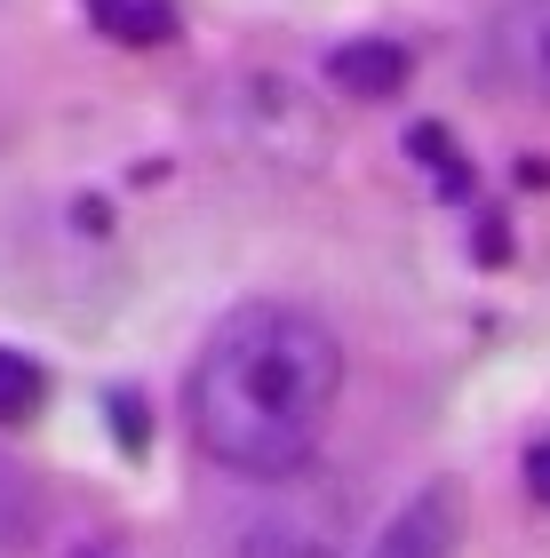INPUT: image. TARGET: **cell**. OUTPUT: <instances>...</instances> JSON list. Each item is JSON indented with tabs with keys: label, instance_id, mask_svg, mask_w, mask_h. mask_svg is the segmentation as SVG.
Here are the masks:
<instances>
[{
	"label": "cell",
	"instance_id": "obj_1",
	"mask_svg": "<svg viewBox=\"0 0 550 558\" xmlns=\"http://www.w3.org/2000/svg\"><path fill=\"white\" fill-rule=\"evenodd\" d=\"M343 391L328 319L295 303H247L208 336L192 367V439L240 478H288L319 454Z\"/></svg>",
	"mask_w": 550,
	"mask_h": 558
},
{
	"label": "cell",
	"instance_id": "obj_2",
	"mask_svg": "<svg viewBox=\"0 0 550 558\" xmlns=\"http://www.w3.org/2000/svg\"><path fill=\"white\" fill-rule=\"evenodd\" d=\"M271 495L256 526H247V550L240 558H343V543H352V495L335 487L328 471H288L271 478Z\"/></svg>",
	"mask_w": 550,
	"mask_h": 558
},
{
	"label": "cell",
	"instance_id": "obj_3",
	"mask_svg": "<svg viewBox=\"0 0 550 558\" xmlns=\"http://www.w3.org/2000/svg\"><path fill=\"white\" fill-rule=\"evenodd\" d=\"M479 72L518 105L550 112V0H511L479 40Z\"/></svg>",
	"mask_w": 550,
	"mask_h": 558
},
{
	"label": "cell",
	"instance_id": "obj_4",
	"mask_svg": "<svg viewBox=\"0 0 550 558\" xmlns=\"http://www.w3.org/2000/svg\"><path fill=\"white\" fill-rule=\"evenodd\" d=\"M463 543V487L455 478H431L423 495H407L391 511V526L375 535L367 558H455Z\"/></svg>",
	"mask_w": 550,
	"mask_h": 558
},
{
	"label": "cell",
	"instance_id": "obj_5",
	"mask_svg": "<svg viewBox=\"0 0 550 558\" xmlns=\"http://www.w3.org/2000/svg\"><path fill=\"white\" fill-rule=\"evenodd\" d=\"M328 81L343 96H399L407 88V48L399 40H343L328 57Z\"/></svg>",
	"mask_w": 550,
	"mask_h": 558
},
{
	"label": "cell",
	"instance_id": "obj_6",
	"mask_svg": "<svg viewBox=\"0 0 550 558\" xmlns=\"http://www.w3.org/2000/svg\"><path fill=\"white\" fill-rule=\"evenodd\" d=\"M88 9H96V24H105L112 40H129V48H152V40L176 33V9H168V0H88Z\"/></svg>",
	"mask_w": 550,
	"mask_h": 558
},
{
	"label": "cell",
	"instance_id": "obj_7",
	"mask_svg": "<svg viewBox=\"0 0 550 558\" xmlns=\"http://www.w3.org/2000/svg\"><path fill=\"white\" fill-rule=\"evenodd\" d=\"M40 535V495L16 463H0V550H24Z\"/></svg>",
	"mask_w": 550,
	"mask_h": 558
},
{
	"label": "cell",
	"instance_id": "obj_8",
	"mask_svg": "<svg viewBox=\"0 0 550 558\" xmlns=\"http://www.w3.org/2000/svg\"><path fill=\"white\" fill-rule=\"evenodd\" d=\"M40 399H48L40 360H24V351H0V423H33Z\"/></svg>",
	"mask_w": 550,
	"mask_h": 558
}]
</instances>
